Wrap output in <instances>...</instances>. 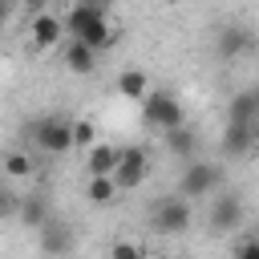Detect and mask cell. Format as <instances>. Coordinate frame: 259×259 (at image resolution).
<instances>
[{
  "label": "cell",
  "instance_id": "7402d4cb",
  "mask_svg": "<svg viewBox=\"0 0 259 259\" xmlns=\"http://www.w3.org/2000/svg\"><path fill=\"white\" fill-rule=\"evenodd\" d=\"M16 206H20V194H12V190H0V219L16 214Z\"/></svg>",
  "mask_w": 259,
  "mask_h": 259
},
{
  "label": "cell",
  "instance_id": "d4e9b609",
  "mask_svg": "<svg viewBox=\"0 0 259 259\" xmlns=\"http://www.w3.org/2000/svg\"><path fill=\"white\" fill-rule=\"evenodd\" d=\"M251 93H255V101H259V81H255V89H251Z\"/></svg>",
  "mask_w": 259,
  "mask_h": 259
},
{
  "label": "cell",
  "instance_id": "8992f818",
  "mask_svg": "<svg viewBox=\"0 0 259 259\" xmlns=\"http://www.w3.org/2000/svg\"><path fill=\"white\" fill-rule=\"evenodd\" d=\"M101 16H105V8H101L97 0H73V4H69V12L61 16L65 36H69V40H81V36H85Z\"/></svg>",
  "mask_w": 259,
  "mask_h": 259
},
{
  "label": "cell",
  "instance_id": "5b68a950",
  "mask_svg": "<svg viewBox=\"0 0 259 259\" xmlns=\"http://www.w3.org/2000/svg\"><path fill=\"white\" fill-rule=\"evenodd\" d=\"M146 178H150V154H146L142 146H125L121 158H117V170H113L117 190H121V194H125V190H138Z\"/></svg>",
  "mask_w": 259,
  "mask_h": 259
},
{
  "label": "cell",
  "instance_id": "3957f363",
  "mask_svg": "<svg viewBox=\"0 0 259 259\" xmlns=\"http://www.w3.org/2000/svg\"><path fill=\"white\" fill-rule=\"evenodd\" d=\"M150 223H154L158 235H182V231L194 223V206H190V198H182V194H166V198L154 202Z\"/></svg>",
  "mask_w": 259,
  "mask_h": 259
},
{
  "label": "cell",
  "instance_id": "4fadbf2b",
  "mask_svg": "<svg viewBox=\"0 0 259 259\" xmlns=\"http://www.w3.org/2000/svg\"><path fill=\"white\" fill-rule=\"evenodd\" d=\"M227 121H235V125H259V101H255V93H239V97H231V105H227Z\"/></svg>",
  "mask_w": 259,
  "mask_h": 259
},
{
  "label": "cell",
  "instance_id": "277c9868",
  "mask_svg": "<svg viewBox=\"0 0 259 259\" xmlns=\"http://www.w3.org/2000/svg\"><path fill=\"white\" fill-rule=\"evenodd\" d=\"M28 138L36 142L40 154H53V158H61V154L73 150V130H69L65 117H40V121H32L28 125Z\"/></svg>",
  "mask_w": 259,
  "mask_h": 259
},
{
  "label": "cell",
  "instance_id": "cb8c5ba5",
  "mask_svg": "<svg viewBox=\"0 0 259 259\" xmlns=\"http://www.w3.org/2000/svg\"><path fill=\"white\" fill-rule=\"evenodd\" d=\"M24 4H28V8H45L49 0H24Z\"/></svg>",
  "mask_w": 259,
  "mask_h": 259
},
{
  "label": "cell",
  "instance_id": "44dd1931",
  "mask_svg": "<svg viewBox=\"0 0 259 259\" xmlns=\"http://www.w3.org/2000/svg\"><path fill=\"white\" fill-rule=\"evenodd\" d=\"M219 45H223V53H227V49H231V53H239V49L247 45V32H243V28H227Z\"/></svg>",
  "mask_w": 259,
  "mask_h": 259
},
{
  "label": "cell",
  "instance_id": "7c38bea8",
  "mask_svg": "<svg viewBox=\"0 0 259 259\" xmlns=\"http://www.w3.org/2000/svg\"><path fill=\"white\" fill-rule=\"evenodd\" d=\"M255 142H259V125H235V121H227V134H223V150L227 154H247Z\"/></svg>",
  "mask_w": 259,
  "mask_h": 259
},
{
  "label": "cell",
  "instance_id": "2e32d148",
  "mask_svg": "<svg viewBox=\"0 0 259 259\" xmlns=\"http://www.w3.org/2000/svg\"><path fill=\"white\" fill-rule=\"evenodd\" d=\"M69 243H73V231H69V227H61V223H53V219L40 227V247H45L49 255L69 251Z\"/></svg>",
  "mask_w": 259,
  "mask_h": 259
},
{
  "label": "cell",
  "instance_id": "9c48e42d",
  "mask_svg": "<svg viewBox=\"0 0 259 259\" xmlns=\"http://www.w3.org/2000/svg\"><path fill=\"white\" fill-rule=\"evenodd\" d=\"M28 36H32V45H36V49H53V45H61V40H65V24H61V16H57V12H36V16H32V24H28Z\"/></svg>",
  "mask_w": 259,
  "mask_h": 259
},
{
  "label": "cell",
  "instance_id": "5bb4252c",
  "mask_svg": "<svg viewBox=\"0 0 259 259\" xmlns=\"http://www.w3.org/2000/svg\"><path fill=\"white\" fill-rule=\"evenodd\" d=\"M0 170H4L12 182H28V178L36 174V162H32V154L12 150V154H4V158H0Z\"/></svg>",
  "mask_w": 259,
  "mask_h": 259
},
{
  "label": "cell",
  "instance_id": "30bf717a",
  "mask_svg": "<svg viewBox=\"0 0 259 259\" xmlns=\"http://www.w3.org/2000/svg\"><path fill=\"white\" fill-rule=\"evenodd\" d=\"M97 57H101V53H93V49L81 45V40H65V49H61V65H65L73 77L93 73V69H97Z\"/></svg>",
  "mask_w": 259,
  "mask_h": 259
},
{
  "label": "cell",
  "instance_id": "6da1fadb",
  "mask_svg": "<svg viewBox=\"0 0 259 259\" xmlns=\"http://www.w3.org/2000/svg\"><path fill=\"white\" fill-rule=\"evenodd\" d=\"M142 121H146L150 130L166 134V130L186 125V109H182V101H178L170 89H150V93L142 97Z\"/></svg>",
  "mask_w": 259,
  "mask_h": 259
},
{
  "label": "cell",
  "instance_id": "ac0fdd59",
  "mask_svg": "<svg viewBox=\"0 0 259 259\" xmlns=\"http://www.w3.org/2000/svg\"><path fill=\"white\" fill-rule=\"evenodd\" d=\"M16 214L28 223V227H45L49 223V206H45V198H36V194H28V198H20V206H16Z\"/></svg>",
  "mask_w": 259,
  "mask_h": 259
},
{
  "label": "cell",
  "instance_id": "7a4b0ae2",
  "mask_svg": "<svg viewBox=\"0 0 259 259\" xmlns=\"http://www.w3.org/2000/svg\"><path fill=\"white\" fill-rule=\"evenodd\" d=\"M219 190H223V166L190 158L186 170H182V178H178V194L182 198H214Z\"/></svg>",
  "mask_w": 259,
  "mask_h": 259
},
{
  "label": "cell",
  "instance_id": "9a60e30c",
  "mask_svg": "<svg viewBox=\"0 0 259 259\" xmlns=\"http://www.w3.org/2000/svg\"><path fill=\"white\" fill-rule=\"evenodd\" d=\"M117 93L130 97V101H142V97L150 93V77H146L142 69H121V77H117Z\"/></svg>",
  "mask_w": 259,
  "mask_h": 259
},
{
  "label": "cell",
  "instance_id": "ba28073f",
  "mask_svg": "<svg viewBox=\"0 0 259 259\" xmlns=\"http://www.w3.org/2000/svg\"><path fill=\"white\" fill-rule=\"evenodd\" d=\"M117 158H121V150H117L113 142H93V146L85 150V170H89V178H113Z\"/></svg>",
  "mask_w": 259,
  "mask_h": 259
},
{
  "label": "cell",
  "instance_id": "d6986e66",
  "mask_svg": "<svg viewBox=\"0 0 259 259\" xmlns=\"http://www.w3.org/2000/svg\"><path fill=\"white\" fill-rule=\"evenodd\" d=\"M69 130H73V146H81V150H89V146L97 142V125H93L89 117H77V121H69Z\"/></svg>",
  "mask_w": 259,
  "mask_h": 259
},
{
  "label": "cell",
  "instance_id": "8fae6325",
  "mask_svg": "<svg viewBox=\"0 0 259 259\" xmlns=\"http://www.w3.org/2000/svg\"><path fill=\"white\" fill-rule=\"evenodd\" d=\"M162 146L170 150V158L190 162V158H194V150H198V134H194L190 125H178V130H166V134H162Z\"/></svg>",
  "mask_w": 259,
  "mask_h": 259
},
{
  "label": "cell",
  "instance_id": "603a6c76",
  "mask_svg": "<svg viewBox=\"0 0 259 259\" xmlns=\"http://www.w3.org/2000/svg\"><path fill=\"white\" fill-rule=\"evenodd\" d=\"M235 259H259V239H251V243H243V247L235 251Z\"/></svg>",
  "mask_w": 259,
  "mask_h": 259
},
{
  "label": "cell",
  "instance_id": "52a82bcc",
  "mask_svg": "<svg viewBox=\"0 0 259 259\" xmlns=\"http://www.w3.org/2000/svg\"><path fill=\"white\" fill-rule=\"evenodd\" d=\"M210 223H214V231H235V227L243 223V194L223 186V190L210 198Z\"/></svg>",
  "mask_w": 259,
  "mask_h": 259
},
{
  "label": "cell",
  "instance_id": "484cf974",
  "mask_svg": "<svg viewBox=\"0 0 259 259\" xmlns=\"http://www.w3.org/2000/svg\"><path fill=\"white\" fill-rule=\"evenodd\" d=\"M170 4H182V0H170Z\"/></svg>",
  "mask_w": 259,
  "mask_h": 259
},
{
  "label": "cell",
  "instance_id": "e0dca14e",
  "mask_svg": "<svg viewBox=\"0 0 259 259\" xmlns=\"http://www.w3.org/2000/svg\"><path fill=\"white\" fill-rule=\"evenodd\" d=\"M117 194H121V190H117L113 178H89V182H85V198H89L93 206H109Z\"/></svg>",
  "mask_w": 259,
  "mask_h": 259
},
{
  "label": "cell",
  "instance_id": "ffe728a7",
  "mask_svg": "<svg viewBox=\"0 0 259 259\" xmlns=\"http://www.w3.org/2000/svg\"><path fill=\"white\" fill-rule=\"evenodd\" d=\"M109 259H150V255H146L142 243H134V239H117V243L109 247Z\"/></svg>",
  "mask_w": 259,
  "mask_h": 259
},
{
  "label": "cell",
  "instance_id": "4316f807",
  "mask_svg": "<svg viewBox=\"0 0 259 259\" xmlns=\"http://www.w3.org/2000/svg\"><path fill=\"white\" fill-rule=\"evenodd\" d=\"M0 4H8V0H0Z\"/></svg>",
  "mask_w": 259,
  "mask_h": 259
}]
</instances>
